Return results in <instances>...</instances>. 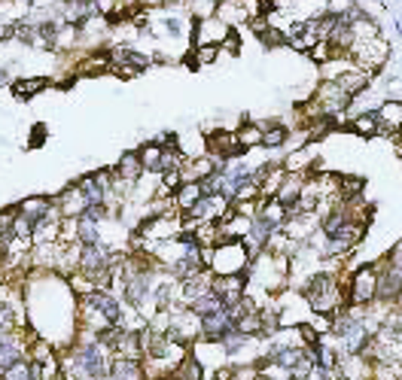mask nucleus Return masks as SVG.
Instances as JSON below:
<instances>
[{
    "instance_id": "8",
    "label": "nucleus",
    "mask_w": 402,
    "mask_h": 380,
    "mask_svg": "<svg viewBox=\"0 0 402 380\" xmlns=\"http://www.w3.org/2000/svg\"><path fill=\"white\" fill-rule=\"evenodd\" d=\"M387 55H390V46L384 37H375V40H356L347 52L356 67H363L365 73H378L384 64H387Z\"/></svg>"
},
{
    "instance_id": "19",
    "label": "nucleus",
    "mask_w": 402,
    "mask_h": 380,
    "mask_svg": "<svg viewBox=\"0 0 402 380\" xmlns=\"http://www.w3.org/2000/svg\"><path fill=\"white\" fill-rule=\"evenodd\" d=\"M146 365L143 359H128V356H113L107 368V380H146Z\"/></svg>"
},
{
    "instance_id": "30",
    "label": "nucleus",
    "mask_w": 402,
    "mask_h": 380,
    "mask_svg": "<svg viewBox=\"0 0 402 380\" xmlns=\"http://www.w3.org/2000/svg\"><path fill=\"white\" fill-rule=\"evenodd\" d=\"M219 46H192V52H189V64L192 67H205V64H214L219 58Z\"/></svg>"
},
{
    "instance_id": "20",
    "label": "nucleus",
    "mask_w": 402,
    "mask_h": 380,
    "mask_svg": "<svg viewBox=\"0 0 402 380\" xmlns=\"http://www.w3.org/2000/svg\"><path fill=\"white\" fill-rule=\"evenodd\" d=\"M381 122V134H399L402 128V100H384V104L375 110Z\"/></svg>"
},
{
    "instance_id": "37",
    "label": "nucleus",
    "mask_w": 402,
    "mask_h": 380,
    "mask_svg": "<svg viewBox=\"0 0 402 380\" xmlns=\"http://www.w3.org/2000/svg\"><path fill=\"white\" fill-rule=\"evenodd\" d=\"M384 258H387V262H390V265H396V268H402V240H399V244H396V247H393V249H390V253H387V256H384Z\"/></svg>"
},
{
    "instance_id": "41",
    "label": "nucleus",
    "mask_w": 402,
    "mask_h": 380,
    "mask_svg": "<svg viewBox=\"0 0 402 380\" xmlns=\"http://www.w3.org/2000/svg\"><path fill=\"white\" fill-rule=\"evenodd\" d=\"M399 137H402V128H399Z\"/></svg>"
},
{
    "instance_id": "2",
    "label": "nucleus",
    "mask_w": 402,
    "mask_h": 380,
    "mask_svg": "<svg viewBox=\"0 0 402 380\" xmlns=\"http://www.w3.org/2000/svg\"><path fill=\"white\" fill-rule=\"evenodd\" d=\"M110 359H113V353L100 347L95 341V332L89 329H79L77 341L58 353L61 372L67 380H107Z\"/></svg>"
},
{
    "instance_id": "18",
    "label": "nucleus",
    "mask_w": 402,
    "mask_h": 380,
    "mask_svg": "<svg viewBox=\"0 0 402 380\" xmlns=\"http://www.w3.org/2000/svg\"><path fill=\"white\" fill-rule=\"evenodd\" d=\"M305 183L308 177L305 173H283V180H280V186L278 192H274V201L280 204V207H296V204L302 201V195H305Z\"/></svg>"
},
{
    "instance_id": "26",
    "label": "nucleus",
    "mask_w": 402,
    "mask_h": 380,
    "mask_svg": "<svg viewBox=\"0 0 402 380\" xmlns=\"http://www.w3.org/2000/svg\"><path fill=\"white\" fill-rule=\"evenodd\" d=\"M311 162H314V152H311V150H305V146H302V150L290 152V155H287V159H283L280 164H283V171H287V173H305V177H308V171H311Z\"/></svg>"
},
{
    "instance_id": "13",
    "label": "nucleus",
    "mask_w": 402,
    "mask_h": 380,
    "mask_svg": "<svg viewBox=\"0 0 402 380\" xmlns=\"http://www.w3.org/2000/svg\"><path fill=\"white\" fill-rule=\"evenodd\" d=\"M15 213L22 219L31 222V228L37 231L43 222H49L52 216H61L58 207H55V198H46V195H31V198H22L15 204Z\"/></svg>"
},
{
    "instance_id": "9",
    "label": "nucleus",
    "mask_w": 402,
    "mask_h": 380,
    "mask_svg": "<svg viewBox=\"0 0 402 380\" xmlns=\"http://www.w3.org/2000/svg\"><path fill=\"white\" fill-rule=\"evenodd\" d=\"M107 55H110V70L119 73V77H137V73L150 70L155 64L150 55L137 52L134 46H107Z\"/></svg>"
},
{
    "instance_id": "16",
    "label": "nucleus",
    "mask_w": 402,
    "mask_h": 380,
    "mask_svg": "<svg viewBox=\"0 0 402 380\" xmlns=\"http://www.w3.org/2000/svg\"><path fill=\"white\" fill-rule=\"evenodd\" d=\"M27 329V313H25V301L22 299H6L0 301V341L13 338L18 332Z\"/></svg>"
},
{
    "instance_id": "23",
    "label": "nucleus",
    "mask_w": 402,
    "mask_h": 380,
    "mask_svg": "<svg viewBox=\"0 0 402 380\" xmlns=\"http://www.w3.org/2000/svg\"><path fill=\"white\" fill-rule=\"evenodd\" d=\"M210 280H214V274H210V271L198 274V277H189V280H183V283H180V301H183V304H192L195 299H201L205 292H210Z\"/></svg>"
},
{
    "instance_id": "4",
    "label": "nucleus",
    "mask_w": 402,
    "mask_h": 380,
    "mask_svg": "<svg viewBox=\"0 0 402 380\" xmlns=\"http://www.w3.org/2000/svg\"><path fill=\"white\" fill-rule=\"evenodd\" d=\"M344 295L347 308H375V301H378V265L363 262L351 268L344 277Z\"/></svg>"
},
{
    "instance_id": "24",
    "label": "nucleus",
    "mask_w": 402,
    "mask_h": 380,
    "mask_svg": "<svg viewBox=\"0 0 402 380\" xmlns=\"http://www.w3.org/2000/svg\"><path fill=\"white\" fill-rule=\"evenodd\" d=\"M201 198H205V195H201V186H198V183H183V186L171 195V201H174V207H177L180 216H186V213L195 207Z\"/></svg>"
},
{
    "instance_id": "32",
    "label": "nucleus",
    "mask_w": 402,
    "mask_h": 380,
    "mask_svg": "<svg viewBox=\"0 0 402 380\" xmlns=\"http://www.w3.org/2000/svg\"><path fill=\"white\" fill-rule=\"evenodd\" d=\"M9 89H13L15 98L27 100L31 95H37V91L46 89V79H15V82H9Z\"/></svg>"
},
{
    "instance_id": "12",
    "label": "nucleus",
    "mask_w": 402,
    "mask_h": 380,
    "mask_svg": "<svg viewBox=\"0 0 402 380\" xmlns=\"http://www.w3.org/2000/svg\"><path fill=\"white\" fill-rule=\"evenodd\" d=\"M402 295V268L390 265L387 258L378 262V301L375 304H384V308H396Z\"/></svg>"
},
{
    "instance_id": "6",
    "label": "nucleus",
    "mask_w": 402,
    "mask_h": 380,
    "mask_svg": "<svg viewBox=\"0 0 402 380\" xmlns=\"http://www.w3.org/2000/svg\"><path fill=\"white\" fill-rule=\"evenodd\" d=\"M253 265V253L247 249L244 240H228V244H216L210 249L207 258V271L214 277L223 274H247Z\"/></svg>"
},
{
    "instance_id": "33",
    "label": "nucleus",
    "mask_w": 402,
    "mask_h": 380,
    "mask_svg": "<svg viewBox=\"0 0 402 380\" xmlns=\"http://www.w3.org/2000/svg\"><path fill=\"white\" fill-rule=\"evenodd\" d=\"M308 58H311V61H317V64H329L332 58H338V55H335V49H332V46H329L326 40H320V43L314 46V49L308 52Z\"/></svg>"
},
{
    "instance_id": "22",
    "label": "nucleus",
    "mask_w": 402,
    "mask_h": 380,
    "mask_svg": "<svg viewBox=\"0 0 402 380\" xmlns=\"http://www.w3.org/2000/svg\"><path fill=\"white\" fill-rule=\"evenodd\" d=\"M137 155H141L146 177H162V143L159 140H146L143 146H137Z\"/></svg>"
},
{
    "instance_id": "25",
    "label": "nucleus",
    "mask_w": 402,
    "mask_h": 380,
    "mask_svg": "<svg viewBox=\"0 0 402 380\" xmlns=\"http://www.w3.org/2000/svg\"><path fill=\"white\" fill-rule=\"evenodd\" d=\"M235 140H238V150H241V152H250V150H256V146H262V128H259V122L244 119V125L235 131Z\"/></svg>"
},
{
    "instance_id": "7",
    "label": "nucleus",
    "mask_w": 402,
    "mask_h": 380,
    "mask_svg": "<svg viewBox=\"0 0 402 380\" xmlns=\"http://www.w3.org/2000/svg\"><path fill=\"white\" fill-rule=\"evenodd\" d=\"M338 67H323V79H332L338 82L347 95L351 98H360L365 89H369V82H372V73H365L363 67H356V64L351 58H335Z\"/></svg>"
},
{
    "instance_id": "15",
    "label": "nucleus",
    "mask_w": 402,
    "mask_h": 380,
    "mask_svg": "<svg viewBox=\"0 0 402 380\" xmlns=\"http://www.w3.org/2000/svg\"><path fill=\"white\" fill-rule=\"evenodd\" d=\"M247 286H250V277L247 274H223V277H214V280H210V289H214V295L223 304H238L247 292H250Z\"/></svg>"
},
{
    "instance_id": "39",
    "label": "nucleus",
    "mask_w": 402,
    "mask_h": 380,
    "mask_svg": "<svg viewBox=\"0 0 402 380\" xmlns=\"http://www.w3.org/2000/svg\"><path fill=\"white\" fill-rule=\"evenodd\" d=\"M6 77H9V73H6V70H0V86H4V82H6Z\"/></svg>"
},
{
    "instance_id": "38",
    "label": "nucleus",
    "mask_w": 402,
    "mask_h": 380,
    "mask_svg": "<svg viewBox=\"0 0 402 380\" xmlns=\"http://www.w3.org/2000/svg\"><path fill=\"white\" fill-rule=\"evenodd\" d=\"M253 380H287V377H283V372H278V368H271V372H262V374H256Z\"/></svg>"
},
{
    "instance_id": "14",
    "label": "nucleus",
    "mask_w": 402,
    "mask_h": 380,
    "mask_svg": "<svg viewBox=\"0 0 402 380\" xmlns=\"http://www.w3.org/2000/svg\"><path fill=\"white\" fill-rule=\"evenodd\" d=\"M34 338H37L34 332L25 329V332H18V335H13V338L0 341V377H4L15 362H22V359L27 356V347H31Z\"/></svg>"
},
{
    "instance_id": "17",
    "label": "nucleus",
    "mask_w": 402,
    "mask_h": 380,
    "mask_svg": "<svg viewBox=\"0 0 402 380\" xmlns=\"http://www.w3.org/2000/svg\"><path fill=\"white\" fill-rule=\"evenodd\" d=\"M55 207H58L61 219H79L82 213H86L89 201H86V195L79 192L77 183H70V186H64L58 195H55Z\"/></svg>"
},
{
    "instance_id": "34",
    "label": "nucleus",
    "mask_w": 402,
    "mask_h": 380,
    "mask_svg": "<svg viewBox=\"0 0 402 380\" xmlns=\"http://www.w3.org/2000/svg\"><path fill=\"white\" fill-rule=\"evenodd\" d=\"M223 52H241V37H238V27H232V34H228V40L223 43Z\"/></svg>"
},
{
    "instance_id": "36",
    "label": "nucleus",
    "mask_w": 402,
    "mask_h": 380,
    "mask_svg": "<svg viewBox=\"0 0 402 380\" xmlns=\"http://www.w3.org/2000/svg\"><path fill=\"white\" fill-rule=\"evenodd\" d=\"M46 143V125H34L31 128V146H43Z\"/></svg>"
},
{
    "instance_id": "1",
    "label": "nucleus",
    "mask_w": 402,
    "mask_h": 380,
    "mask_svg": "<svg viewBox=\"0 0 402 380\" xmlns=\"http://www.w3.org/2000/svg\"><path fill=\"white\" fill-rule=\"evenodd\" d=\"M347 271H351V268H347L342 258V262H329L326 268H320V271L305 277L299 295L305 299L308 310L314 313V317H332L335 310L347 308V295H344Z\"/></svg>"
},
{
    "instance_id": "28",
    "label": "nucleus",
    "mask_w": 402,
    "mask_h": 380,
    "mask_svg": "<svg viewBox=\"0 0 402 380\" xmlns=\"http://www.w3.org/2000/svg\"><path fill=\"white\" fill-rule=\"evenodd\" d=\"M253 344V338H247V335H241V332H238V329H232V332H228V335L223 338V341H219V350H223V356H228V359H232V356H238V353H244V350L247 347H250Z\"/></svg>"
},
{
    "instance_id": "35",
    "label": "nucleus",
    "mask_w": 402,
    "mask_h": 380,
    "mask_svg": "<svg viewBox=\"0 0 402 380\" xmlns=\"http://www.w3.org/2000/svg\"><path fill=\"white\" fill-rule=\"evenodd\" d=\"M210 380H235V365L228 362V365H223V368H216V372L210 374Z\"/></svg>"
},
{
    "instance_id": "3",
    "label": "nucleus",
    "mask_w": 402,
    "mask_h": 380,
    "mask_svg": "<svg viewBox=\"0 0 402 380\" xmlns=\"http://www.w3.org/2000/svg\"><path fill=\"white\" fill-rule=\"evenodd\" d=\"M79 304V329L98 332L107 326H122L125 322V301L113 289H91L77 299Z\"/></svg>"
},
{
    "instance_id": "21",
    "label": "nucleus",
    "mask_w": 402,
    "mask_h": 380,
    "mask_svg": "<svg viewBox=\"0 0 402 380\" xmlns=\"http://www.w3.org/2000/svg\"><path fill=\"white\" fill-rule=\"evenodd\" d=\"M259 128H262V150H268V152H278L280 146L290 140V128L280 125L278 119H271V122H259Z\"/></svg>"
},
{
    "instance_id": "40",
    "label": "nucleus",
    "mask_w": 402,
    "mask_h": 380,
    "mask_svg": "<svg viewBox=\"0 0 402 380\" xmlns=\"http://www.w3.org/2000/svg\"><path fill=\"white\" fill-rule=\"evenodd\" d=\"M146 380H159V377H146Z\"/></svg>"
},
{
    "instance_id": "10",
    "label": "nucleus",
    "mask_w": 402,
    "mask_h": 380,
    "mask_svg": "<svg viewBox=\"0 0 402 380\" xmlns=\"http://www.w3.org/2000/svg\"><path fill=\"white\" fill-rule=\"evenodd\" d=\"M232 27H228L223 18L207 13V15H195V25H192V46H219L228 40Z\"/></svg>"
},
{
    "instance_id": "11",
    "label": "nucleus",
    "mask_w": 402,
    "mask_h": 380,
    "mask_svg": "<svg viewBox=\"0 0 402 380\" xmlns=\"http://www.w3.org/2000/svg\"><path fill=\"white\" fill-rule=\"evenodd\" d=\"M235 317H238L235 304H223L219 310L201 317V344H219L235 329Z\"/></svg>"
},
{
    "instance_id": "31",
    "label": "nucleus",
    "mask_w": 402,
    "mask_h": 380,
    "mask_svg": "<svg viewBox=\"0 0 402 380\" xmlns=\"http://www.w3.org/2000/svg\"><path fill=\"white\" fill-rule=\"evenodd\" d=\"M186 308H189L192 313H198V317H207V313H214V310L223 308V301H219L216 295H214V289H210V292L201 295V299H195L192 304H186Z\"/></svg>"
},
{
    "instance_id": "5",
    "label": "nucleus",
    "mask_w": 402,
    "mask_h": 380,
    "mask_svg": "<svg viewBox=\"0 0 402 380\" xmlns=\"http://www.w3.org/2000/svg\"><path fill=\"white\" fill-rule=\"evenodd\" d=\"M351 95L338 86V82H332V79H323L317 86V91L311 95V100H308V116H305V122H314V119H335L344 113L347 107H351Z\"/></svg>"
},
{
    "instance_id": "29",
    "label": "nucleus",
    "mask_w": 402,
    "mask_h": 380,
    "mask_svg": "<svg viewBox=\"0 0 402 380\" xmlns=\"http://www.w3.org/2000/svg\"><path fill=\"white\" fill-rule=\"evenodd\" d=\"M104 235H100V225L91 222L89 216H79L77 219V244H100Z\"/></svg>"
},
{
    "instance_id": "27",
    "label": "nucleus",
    "mask_w": 402,
    "mask_h": 380,
    "mask_svg": "<svg viewBox=\"0 0 402 380\" xmlns=\"http://www.w3.org/2000/svg\"><path fill=\"white\" fill-rule=\"evenodd\" d=\"M351 131L360 134V137H378L381 134V122L375 113H356L351 119Z\"/></svg>"
}]
</instances>
